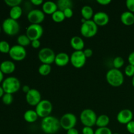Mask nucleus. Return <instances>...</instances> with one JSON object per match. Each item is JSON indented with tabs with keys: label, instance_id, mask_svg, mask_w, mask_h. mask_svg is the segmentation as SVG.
Segmentation results:
<instances>
[{
	"label": "nucleus",
	"instance_id": "obj_38",
	"mask_svg": "<svg viewBox=\"0 0 134 134\" xmlns=\"http://www.w3.org/2000/svg\"><path fill=\"white\" fill-rule=\"evenodd\" d=\"M63 12H64L65 18H71L73 15V11L72 8H68V9L64 10Z\"/></svg>",
	"mask_w": 134,
	"mask_h": 134
},
{
	"label": "nucleus",
	"instance_id": "obj_13",
	"mask_svg": "<svg viewBox=\"0 0 134 134\" xmlns=\"http://www.w3.org/2000/svg\"><path fill=\"white\" fill-rule=\"evenodd\" d=\"M27 18L31 24H41L45 18V14L41 9H32L27 13Z\"/></svg>",
	"mask_w": 134,
	"mask_h": 134
},
{
	"label": "nucleus",
	"instance_id": "obj_28",
	"mask_svg": "<svg viewBox=\"0 0 134 134\" xmlns=\"http://www.w3.org/2000/svg\"><path fill=\"white\" fill-rule=\"evenodd\" d=\"M51 71H52V68H51V65H49V64H42L38 69V72L42 76L48 75L51 73Z\"/></svg>",
	"mask_w": 134,
	"mask_h": 134
},
{
	"label": "nucleus",
	"instance_id": "obj_22",
	"mask_svg": "<svg viewBox=\"0 0 134 134\" xmlns=\"http://www.w3.org/2000/svg\"><path fill=\"white\" fill-rule=\"evenodd\" d=\"M38 116L37 113L35 110L29 109L27 110L24 114V119L26 122L28 123H34L37 120Z\"/></svg>",
	"mask_w": 134,
	"mask_h": 134
},
{
	"label": "nucleus",
	"instance_id": "obj_50",
	"mask_svg": "<svg viewBox=\"0 0 134 134\" xmlns=\"http://www.w3.org/2000/svg\"><path fill=\"white\" fill-rule=\"evenodd\" d=\"M1 26H0V33H1Z\"/></svg>",
	"mask_w": 134,
	"mask_h": 134
},
{
	"label": "nucleus",
	"instance_id": "obj_7",
	"mask_svg": "<svg viewBox=\"0 0 134 134\" xmlns=\"http://www.w3.org/2000/svg\"><path fill=\"white\" fill-rule=\"evenodd\" d=\"M52 103L48 99H42L37 105L35 107V111L37 113L38 116L42 119L51 116L52 113Z\"/></svg>",
	"mask_w": 134,
	"mask_h": 134
},
{
	"label": "nucleus",
	"instance_id": "obj_3",
	"mask_svg": "<svg viewBox=\"0 0 134 134\" xmlns=\"http://www.w3.org/2000/svg\"><path fill=\"white\" fill-rule=\"evenodd\" d=\"M1 86L5 93L13 94L20 89V81L15 77H9L3 80Z\"/></svg>",
	"mask_w": 134,
	"mask_h": 134
},
{
	"label": "nucleus",
	"instance_id": "obj_24",
	"mask_svg": "<svg viewBox=\"0 0 134 134\" xmlns=\"http://www.w3.org/2000/svg\"><path fill=\"white\" fill-rule=\"evenodd\" d=\"M110 123V118L107 115H101L98 116L96 122V126L98 128L107 127Z\"/></svg>",
	"mask_w": 134,
	"mask_h": 134
},
{
	"label": "nucleus",
	"instance_id": "obj_25",
	"mask_svg": "<svg viewBox=\"0 0 134 134\" xmlns=\"http://www.w3.org/2000/svg\"><path fill=\"white\" fill-rule=\"evenodd\" d=\"M22 12H23V10H22V9L20 7V5L12 7L10 9V11H9L10 18H12V19L15 20H17L19 19L21 17L22 14Z\"/></svg>",
	"mask_w": 134,
	"mask_h": 134
},
{
	"label": "nucleus",
	"instance_id": "obj_5",
	"mask_svg": "<svg viewBox=\"0 0 134 134\" xmlns=\"http://www.w3.org/2000/svg\"><path fill=\"white\" fill-rule=\"evenodd\" d=\"M96 113L91 109H85L82 110L80 115V120L84 126L93 127L96 125L97 120Z\"/></svg>",
	"mask_w": 134,
	"mask_h": 134
},
{
	"label": "nucleus",
	"instance_id": "obj_15",
	"mask_svg": "<svg viewBox=\"0 0 134 134\" xmlns=\"http://www.w3.org/2000/svg\"><path fill=\"white\" fill-rule=\"evenodd\" d=\"M133 114L130 109H124L119 112L116 116V120L120 124H126L133 120Z\"/></svg>",
	"mask_w": 134,
	"mask_h": 134
},
{
	"label": "nucleus",
	"instance_id": "obj_42",
	"mask_svg": "<svg viewBox=\"0 0 134 134\" xmlns=\"http://www.w3.org/2000/svg\"><path fill=\"white\" fill-rule=\"evenodd\" d=\"M128 62H129V64L134 65V51L130 54L128 57Z\"/></svg>",
	"mask_w": 134,
	"mask_h": 134
},
{
	"label": "nucleus",
	"instance_id": "obj_23",
	"mask_svg": "<svg viewBox=\"0 0 134 134\" xmlns=\"http://www.w3.org/2000/svg\"><path fill=\"white\" fill-rule=\"evenodd\" d=\"M81 15L82 18L85 19L86 20H90L94 16V10L92 8V7L89 5H85L82 7L81 10Z\"/></svg>",
	"mask_w": 134,
	"mask_h": 134
},
{
	"label": "nucleus",
	"instance_id": "obj_44",
	"mask_svg": "<svg viewBox=\"0 0 134 134\" xmlns=\"http://www.w3.org/2000/svg\"><path fill=\"white\" fill-rule=\"evenodd\" d=\"M111 0H97V3L102 5H107L111 3Z\"/></svg>",
	"mask_w": 134,
	"mask_h": 134
},
{
	"label": "nucleus",
	"instance_id": "obj_9",
	"mask_svg": "<svg viewBox=\"0 0 134 134\" xmlns=\"http://www.w3.org/2000/svg\"><path fill=\"white\" fill-rule=\"evenodd\" d=\"M77 116L71 113H67L64 114L60 119L61 128L67 131L68 130L75 128L77 124Z\"/></svg>",
	"mask_w": 134,
	"mask_h": 134
},
{
	"label": "nucleus",
	"instance_id": "obj_37",
	"mask_svg": "<svg viewBox=\"0 0 134 134\" xmlns=\"http://www.w3.org/2000/svg\"><path fill=\"white\" fill-rule=\"evenodd\" d=\"M82 134H94L95 131L93 130L92 127L84 126L82 130Z\"/></svg>",
	"mask_w": 134,
	"mask_h": 134
},
{
	"label": "nucleus",
	"instance_id": "obj_31",
	"mask_svg": "<svg viewBox=\"0 0 134 134\" xmlns=\"http://www.w3.org/2000/svg\"><path fill=\"white\" fill-rule=\"evenodd\" d=\"M124 64V60L121 56H116L114 58L113 61V65L114 68L117 69H120Z\"/></svg>",
	"mask_w": 134,
	"mask_h": 134
},
{
	"label": "nucleus",
	"instance_id": "obj_12",
	"mask_svg": "<svg viewBox=\"0 0 134 134\" xmlns=\"http://www.w3.org/2000/svg\"><path fill=\"white\" fill-rule=\"evenodd\" d=\"M86 58L82 51H74L70 56V63L74 68L80 69L85 65Z\"/></svg>",
	"mask_w": 134,
	"mask_h": 134
},
{
	"label": "nucleus",
	"instance_id": "obj_35",
	"mask_svg": "<svg viewBox=\"0 0 134 134\" xmlns=\"http://www.w3.org/2000/svg\"><path fill=\"white\" fill-rule=\"evenodd\" d=\"M22 0H5V3L10 7H14L20 6L22 3Z\"/></svg>",
	"mask_w": 134,
	"mask_h": 134
},
{
	"label": "nucleus",
	"instance_id": "obj_14",
	"mask_svg": "<svg viewBox=\"0 0 134 134\" xmlns=\"http://www.w3.org/2000/svg\"><path fill=\"white\" fill-rule=\"evenodd\" d=\"M26 102L31 106L36 107L42 100L40 92L35 88H31L28 93L26 94Z\"/></svg>",
	"mask_w": 134,
	"mask_h": 134
},
{
	"label": "nucleus",
	"instance_id": "obj_33",
	"mask_svg": "<svg viewBox=\"0 0 134 134\" xmlns=\"http://www.w3.org/2000/svg\"><path fill=\"white\" fill-rule=\"evenodd\" d=\"M124 73L127 77H133L134 76V65L128 64L124 69Z\"/></svg>",
	"mask_w": 134,
	"mask_h": 134
},
{
	"label": "nucleus",
	"instance_id": "obj_46",
	"mask_svg": "<svg viewBox=\"0 0 134 134\" xmlns=\"http://www.w3.org/2000/svg\"><path fill=\"white\" fill-rule=\"evenodd\" d=\"M22 91H23L26 94H27V93H28L29 91L31 90V88H30L29 87V86H27V85H24V86H23V87H22Z\"/></svg>",
	"mask_w": 134,
	"mask_h": 134
},
{
	"label": "nucleus",
	"instance_id": "obj_2",
	"mask_svg": "<svg viewBox=\"0 0 134 134\" xmlns=\"http://www.w3.org/2000/svg\"><path fill=\"white\" fill-rule=\"evenodd\" d=\"M107 83L113 87H119L124 83V74L120 69L112 68L106 73Z\"/></svg>",
	"mask_w": 134,
	"mask_h": 134
},
{
	"label": "nucleus",
	"instance_id": "obj_30",
	"mask_svg": "<svg viewBox=\"0 0 134 134\" xmlns=\"http://www.w3.org/2000/svg\"><path fill=\"white\" fill-rule=\"evenodd\" d=\"M11 47L9 43L6 41H0V52L3 54H9Z\"/></svg>",
	"mask_w": 134,
	"mask_h": 134
},
{
	"label": "nucleus",
	"instance_id": "obj_27",
	"mask_svg": "<svg viewBox=\"0 0 134 134\" xmlns=\"http://www.w3.org/2000/svg\"><path fill=\"white\" fill-rule=\"evenodd\" d=\"M17 43L18 44L22 46L23 47H26L27 46L30 45L31 44V41L28 37L26 34H22V35H19L17 38Z\"/></svg>",
	"mask_w": 134,
	"mask_h": 134
},
{
	"label": "nucleus",
	"instance_id": "obj_48",
	"mask_svg": "<svg viewBox=\"0 0 134 134\" xmlns=\"http://www.w3.org/2000/svg\"><path fill=\"white\" fill-rule=\"evenodd\" d=\"M3 73H2V71H1V70H0V83L1 82H3Z\"/></svg>",
	"mask_w": 134,
	"mask_h": 134
},
{
	"label": "nucleus",
	"instance_id": "obj_43",
	"mask_svg": "<svg viewBox=\"0 0 134 134\" xmlns=\"http://www.w3.org/2000/svg\"><path fill=\"white\" fill-rule=\"evenodd\" d=\"M30 3L32 5H35V6H39L41 5H43L44 2H43V0H31Z\"/></svg>",
	"mask_w": 134,
	"mask_h": 134
},
{
	"label": "nucleus",
	"instance_id": "obj_20",
	"mask_svg": "<svg viewBox=\"0 0 134 134\" xmlns=\"http://www.w3.org/2000/svg\"><path fill=\"white\" fill-rule=\"evenodd\" d=\"M58 9L57 3L52 1H44L42 5V10L44 12V14H51L56 11Z\"/></svg>",
	"mask_w": 134,
	"mask_h": 134
},
{
	"label": "nucleus",
	"instance_id": "obj_51",
	"mask_svg": "<svg viewBox=\"0 0 134 134\" xmlns=\"http://www.w3.org/2000/svg\"><path fill=\"white\" fill-rule=\"evenodd\" d=\"M113 134H120V133H113Z\"/></svg>",
	"mask_w": 134,
	"mask_h": 134
},
{
	"label": "nucleus",
	"instance_id": "obj_26",
	"mask_svg": "<svg viewBox=\"0 0 134 134\" xmlns=\"http://www.w3.org/2000/svg\"><path fill=\"white\" fill-rule=\"evenodd\" d=\"M58 9L62 11H64L68 8L73 7V3L71 0H58L57 1Z\"/></svg>",
	"mask_w": 134,
	"mask_h": 134
},
{
	"label": "nucleus",
	"instance_id": "obj_41",
	"mask_svg": "<svg viewBox=\"0 0 134 134\" xmlns=\"http://www.w3.org/2000/svg\"><path fill=\"white\" fill-rule=\"evenodd\" d=\"M31 47H32L34 48H35V49H37V48H39V47H41L40 40L32 41L31 43Z\"/></svg>",
	"mask_w": 134,
	"mask_h": 134
},
{
	"label": "nucleus",
	"instance_id": "obj_18",
	"mask_svg": "<svg viewBox=\"0 0 134 134\" xmlns=\"http://www.w3.org/2000/svg\"><path fill=\"white\" fill-rule=\"evenodd\" d=\"M16 65L10 60H5L0 64V70L3 74H10L15 71Z\"/></svg>",
	"mask_w": 134,
	"mask_h": 134
},
{
	"label": "nucleus",
	"instance_id": "obj_29",
	"mask_svg": "<svg viewBox=\"0 0 134 134\" xmlns=\"http://www.w3.org/2000/svg\"><path fill=\"white\" fill-rule=\"evenodd\" d=\"M52 19L53 20L54 22H56V23L62 22L65 19L64 12L60 10H57L52 14Z\"/></svg>",
	"mask_w": 134,
	"mask_h": 134
},
{
	"label": "nucleus",
	"instance_id": "obj_19",
	"mask_svg": "<svg viewBox=\"0 0 134 134\" xmlns=\"http://www.w3.org/2000/svg\"><path fill=\"white\" fill-rule=\"evenodd\" d=\"M71 47L75 51H82L85 48V42L82 37L74 36L70 40Z\"/></svg>",
	"mask_w": 134,
	"mask_h": 134
},
{
	"label": "nucleus",
	"instance_id": "obj_40",
	"mask_svg": "<svg viewBox=\"0 0 134 134\" xmlns=\"http://www.w3.org/2000/svg\"><path fill=\"white\" fill-rule=\"evenodd\" d=\"M84 54L86 56V58H89L92 57L93 55V51L91 49V48H85L83 51Z\"/></svg>",
	"mask_w": 134,
	"mask_h": 134
},
{
	"label": "nucleus",
	"instance_id": "obj_17",
	"mask_svg": "<svg viewBox=\"0 0 134 134\" xmlns=\"http://www.w3.org/2000/svg\"><path fill=\"white\" fill-rule=\"evenodd\" d=\"M70 62V56L64 52H61L56 55L54 63L59 67H64Z\"/></svg>",
	"mask_w": 134,
	"mask_h": 134
},
{
	"label": "nucleus",
	"instance_id": "obj_6",
	"mask_svg": "<svg viewBox=\"0 0 134 134\" xmlns=\"http://www.w3.org/2000/svg\"><path fill=\"white\" fill-rule=\"evenodd\" d=\"M2 29L7 35L13 36L18 34L20 27L18 21L9 17L3 22Z\"/></svg>",
	"mask_w": 134,
	"mask_h": 134
},
{
	"label": "nucleus",
	"instance_id": "obj_32",
	"mask_svg": "<svg viewBox=\"0 0 134 134\" xmlns=\"http://www.w3.org/2000/svg\"><path fill=\"white\" fill-rule=\"evenodd\" d=\"M2 102L4 104L7 105H9L11 104L13 102V94L5 93L2 97Z\"/></svg>",
	"mask_w": 134,
	"mask_h": 134
},
{
	"label": "nucleus",
	"instance_id": "obj_4",
	"mask_svg": "<svg viewBox=\"0 0 134 134\" xmlns=\"http://www.w3.org/2000/svg\"><path fill=\"white\" fill-rule=\"evenodd\" d=\"M98 26L93 21V20H86L82 23L80 31L84 37L92 38L95 36L98 33Z\"/></svg>",
	"mask_w": 134,
	"mask_h": 134
},
{
	"label": "nucleus",
	"instance_id": "obj_21",
	"mask_svg": "<svg viewBox=\"0 0 134 134\" xmlns=\"http://www.w3.org/2000/svg\"><path fill=\"white\" fill-rule=\"evenodd\" d=\"M120 20L125 26H132L134 24V14L128 10L123 12L120 15Z\"/></svg>",
	"mask_w": 134,
	"mask_h": 134
},
{
	"label": "nucleus",
	"instance_id": "obj_34",
	"mask_svg": "<svg viewBox=\"0 0 134 134\" xmlns=\"http://www.w3.org/2000/svg\"><path fill=\"white\" fill-rule=\"evenodd\" d=\"M94 134H113L112 131L108 127L104 128H98L95 130Z\"/></svg>",
	"mask_w": 134,
	"mask_h": 134
},
{
	"label": "nucleus",
	"instance_id": "obj_49",
	"mask_svg": "<svg viewBox=\"0 0 134 134\" xmlns=\"http://www.w3.org/2000/svg\"><path fill=\"white\" fill-rule=\"evenodd\" d=\"M132 85H133V86L134 87V76L133 77H132Z\"/></svg>",
	"mask_w": 134,
	"mask_h": 134
},
{
	"label": "nucleus",
	"instance_id": "obj_52",
	"mask_svg": "<svg viewBox=\"0 0 134 134\" xmlns=\"http://www.w3.org/2000/svg\"><path fill=\"white\" fill-rule=\"evenodd\" d=\"M0 64H1V63H0Z\"/></svg>",
	"mask_w": 134,
	"mask_h": 134
},
{
	"label": "nucleus",
	"instance_id": "obj_10",
	"mask_svg": "<svg viewBox=\"0 0 134 134\" xmlns=\"http://www.w3.org/2000/svg\"><path fill=\"white\" fill-rule=\"evenodd\" d=\"M43 31L44 30L41 24H30L26 29V35L28 37L31 41L39 40L43 36Z\"/></svg>",
	"mask_w": 134,
	"mask_h": 134
},
{
	"label": "nucleus",
	"instance_id": "obj_36",
	"mask_svg": "<svg viewBox=\"0 0 134 134\" xmlns=\"http://www.w3.org/2000/svg\"><path fill=\"white\" fill-rule=\"evenodd\" d=\"M126 5L128 11L134 13V0H127L126 1Z\"/></svg>",
	"mask_w": 134,
	"mask_h": 134
},
{
	"label": "nucleus",
	"instance_id": "obj_47",
	"mask_svg": "<svg viewBox=\"0 0 134 134\" xmlns=\"http://www.w3.org/2000/svg\"><path fill=\"white\" fill-rule=\"evenodd\" d=\"M4 94H5V92H4L2 86H0V98H2Z\"/></svg>",
	"mask_w": 134,
	"mask_h": 134
},
{
	"label": "nucleus",
	"instance_id": "obj_45",
	"mask_svg": "<svg viewBox=\"0 0 134 134\" xmlns=\"http://www.w3.org/2000/svg\"><path fill=\"white\" fill-rule=\"evenodd\" d=\"M67 134H79V133L78 130L76 129L75 128H73L68 130L67 131Z\"/></svg>",
	"mask_w": 134,
	"mask_h": 134
},
{
	"label": "nucleus",
	"instance_id": "obj_16",
	"mask_svg": "<svg viewBox=\"0 0 134 134\" xmlns=\"http://www.w3.org/2000/svg\"><path fill=\"white\" fill-rule=\"evenodd\" d=\"M93 21L98 26H105L109 22V16L105 12H97L94 13Z\"/></svg>",
	"mask_w": 134,
	"mask_h": 134
},
{
	"label": "nucleus",
	"instance_id": "obj_11",
	"mask_svg": "<svg viewBox=\"0 0 134 134\" xmlns=\"http://www.w3.org/2000/svg\"><path fill=\"white\" fill-rule=\"evenodd\" d=\"M9 54L13 60L19 62L26 58L27 51L25 47H22L19 44H15L11 47Z\"/></svg>",
	"mask_w": 134,
	"mask_h": 134
},
{
	"label": "nucleus",
	"instance_id": "obj_8",
	"mask_svg": "<svg viewBox=\"0 0 134 134\" xmlns=\"http://www.w3.org/2000/svg\"><path fill=\"white\" fill-rule=\"evenodd\" d=\"M56 54L54 51L48 47H44L39 51L38 53V58L42 64L51 65L54 63Z\"/></svg>",
	"mask_w": 134,
	"mask_h": 134
},
{
	"label": "nucleus",
	"instance_id": "obj_1",
	"mask_svg": "<svg viewBox=\"0 0 134 134\" xmlns=\"http://www.w3.org/2000/svg\"><path fill=\"white\" fill-rule=\"evenodd\" d=\"M41 128L43 132L47 134H54L57 133L61 128L60 119L55 116H48L42 119Z\"/></svg>",
	"mask_w": 134,
	"mask_h": 134
},
{
	"label": "nucleus",
	"instance_id": "obj_39",
	"mask_svg": "<svg viewBox=\"0 0 134 134\" xmlns=\"http://www.w3.org/2000/svg\"><path fill=\"white\" fill-rule=\"evenodd\" d=\"M126 129L129 133L134 134V120H132L126 124Z\"/></svg>",
	"mask_w": 134,
	"mask_h": 134
}]
</instances>
